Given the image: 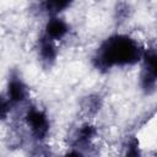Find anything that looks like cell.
I'll use <instances>...</instances> for the list:
<instances>
[{
    "label": "cell",
    "instance_id": "cell-1",
    "mask_svg": "<svg viewBox=\"0 0 157 157\" xmlns=\"http://www.w3.org/2000/svg\"><path fill=\"white\" fill-rule=\"evenodd\" d=\"M144 48L145 45L134 36L115 32L99 42L91 55V64L102 74L132 67L140 64Z\"/></svg>",
    "mask_w": 157,
    "mask_h": 157
},
{
    "label": "cell",
    "instance_id": "cell-2",
    "mask_svg": "<svg viewBox=\"0 0 157 157\" xmlns=\"http://www.w3.org/2000/svg\"><path fill=\"white\" fill-rule=\"evenodd\" d=\"M22 119L29 136L36 144L42 145L48 140L52 131V120L44 108L34 104H27L25 107Z\"/></svg>",
    "mask_w": 157,
    "mask_h": 157
},
{
    "label": "cell",
    "instance_id": "cell-3",
    "mask_svg": "<svg viewBox=\"0 0 157 157\" xmlns=\"http://www.w3.org/2000/svg\"><path fill=\"white\" fill-rule=\"evenodd\" d=\"M98 137V128L90 119L77 124L69 137L67 155L83 156L93 147L96 139Z\"/></svg>",
    "mask_w": 157,
    "mask_h": 157
},
{
    "label": "cell",
    "instance_id": "cell-4",
    "mask_svg": "<svg viewBox=\"0 0 157 157\" xmlns=\"http://www.w3.org/2000/svg\"><path fill=\"white\" fill-rule=\"evenodd\" d=\"M139 65L141 67L139 87L144 94L152 96L157 87V53L155 45H147L144 48Z\"/></svg>",
    "mask_w": 157,
    "mask_h": 157
},
{
    "label": "cell",
    "instance_id": "cell-5",
    "mask_svg": "<svg viewBox=\"0 0 157 157\" xmlns=\"http://www.w3.org/2000/svg\"><path fill=\"white\" fill-rule=\"evenodd\" d=\"M5 96L12 104L13 109L18 107H26L29 101V86L17 70H12L6 80Z\"/></svg>",
    "mask_w": 157,
    "mask_h": 157
},
{
    "label": "cell",
    "instance_id": "cell-6",
    "mask_svg": "<svg viewBox=\"0 0 157 157\" xmlns=\"http://www.w3.org/2000/svg\"><path fill=\"white\" fill-rule=\"evenodd\" d=\"M36 53L40 65L45 69H50L58 61L59 44L40 33L36 42Z\"/></svg>",
    "mask_w": 157,
    "mask_h": 157
},
{
    "label": "cell",
    "instance_id": "cell-7",
    "mask_svg": "<svg viewBox=\"0 0 157 157\" xmlns=\"http://www.w3.org/2000/svg\"><path fill=\"white\" fill-rule=\"evenodd\" d=\"M70 32H71V26L61 15L48 16L42 29V34L56 42L58 44L65 40L70 36Z\"/></svg>",
    "mask_w": 157,
    "mask_h": 157
},
{
    "label": "cell",
    "instance_id": "cell-8",
    "mask_svg": "<svg viewBox=\"0 0 157 157\" xmlns=\"http://www.w3.org/2000/svg\"><path fill=\"white\" fill-rule=\"evenodd\" d=\"M104 105V98L101 93L91 92L82 97L81 99V110L87 117V119H92L96 117Z\"/></svg>",
    "mask_w": 157,
    "mask_h": 157
},
{
    "label": "cell",
    "instance_id": "cell-9",
    "mask_svg": "<svg viewBox=\"0 0 157 157\" xmlns=\"http://www.w3.org/2000/svg\"><path fill=\"white\" fill-rule=\"evenodd\" d=\"M75 1L76 0H42L40 7L47 16L63 15L74 6Z\"/></svg>",
    "mask_w": 157,
    "mask_h": 157
},
{
    "label": "cell",
    "instance_id": "cell-10",
    "mask_svg": "<svg viewBox=\"0 0 157 157\" xmlns=\"http://www.w3.org/2000/svg\"><path fill=\"white\" fill-rule=\"evenodd\" d=\"M131 15H132V7L130 2L125 0H119L115 2V6L113 9V18L118 26L128 22Z\"/></svg>",
    "mask_w": 157,
    "mask_h": 157
},
{
    "label": "cell",
    "instance_id": "cell-11",
    "mask_svg": "<svg viewBox=\"0 0 157 157\" xmlns=\"http://www.w3.org/2000/svg\"><path fill=\"white\" fill-rule=\"evenodd\" d=\"M123 151L125 156H140L141 155V147H140V141L135 135H129L125 137L123 141Z\"/></svg>",
    "mask_w": 157,
    "mask_h": 157
},
{
    "label": "cell",
    "instance_id": "cell-12",
    "mask_svg": "<svg viewBox=\"0 0 157 157\" xmlns=\"http://www.w3.org/2000/svg\"><path fill=\"white\" fill-rule=\"evenodd\" d=\"M13 110L12 104L5 96V93H0V123H4L9 119Z\"/></svg>",
    "mask_w": 157,
    "mask_h": 157
}]
</instances>
